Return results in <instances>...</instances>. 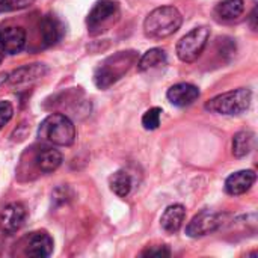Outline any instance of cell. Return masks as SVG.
I'll use <instances>...</instances> for the list:
<instances>
[{
    "label": "cell",
    "instance_id": "obj_1",
    "mask_svg": "<svg viewBox=\"0 0 258 258\" xmlns=\"http://www.w3.org/2000/svg\"><path fill=\"white\" fill-rule=\"evenodd\" d=\"M183 23V17L175 6H160L151 11L144 21V32L148 38L162 39L174 35Z\"/></svg>",
    "mask_w": 258,
    "mask_h": 258
},
{
    "label": "cell",
    "instance_id": "obj_2",
    "mask_svg": "<svg viewBox=\"0 0 258 258\" xmlns=\"http://www.w3.org/2000/svg\"><path fill=\"white\" fill-rule=\"evenodd\" d=\"M138 62V54L135 51H119L107 57L94 73V83L100 89H106L118 82L132 65Z\"/></svg>",
    "mask_w": 258,
    "mask_h": 258
},
{
    "label": "cell",
    "instance_id": "obj_3",
    "mask_svg": "<svg viewBox=\"0 0 258 258\" xmlns=\"http://www.w3.org/2000/svg\"><path fill=\"white\" fill-rule=\"evenodd\" d=\"M38 136L53 145L70 147L76 141V127L68 116L62 113H51L41 122Z\"/></svg>",
    "mask_w": 258,
    "mask_h": 258
},
{
    "label": "cell",
    "instance_id": "obj_4",
    "mask_svg": "<svg viewBox=\"0 0 258 258\" xmlns=\"http://www.w3.org/2000/svg\"><path fill=\"white\" fill-rule=\"evenodd\" d=\"M252 101V92L246 88H239L219 94L206 103V110L218 115H240L246 112Z\"/></svg>",
    "mask_w": 258,
    "mask_h": 258
},
{
    "label": "cell",
    "instance_id": "obj_5",
    "mask_svg": "<svg viewBox=\"0 0 258 258\" xmlns=\"http://www.w3.org/2000/svg\"><path fill=\"white\" fill-rule=\"evenodd\" d=\"M119 18V5L115 0H98L88 14L86 26L91 35H100Z\"/></svg>",
    "mask_w": 258,
    "mask_h": 258
},
{
    "label": "cell",
    "instance_id": "obj_6",
    "mask_svg": "<svg viewBox=\"0 0 258 258\" xmlns=\"http://www.w3.org/2000/svg\"><path fill=\"white\" fill-rule=\"evenodd\" d=\"M210 38V29L200 26L186 33L177 44V56L181 62H195L204 51Z\"/></svg>",
    "mask_w": 258,
    "mask_h": 258
},
{
    "label": "cell",
    "instance_id": "obj_7",
    "mask_svg": "<svg viewBox=\"0 0 258 258\" xmlns=\"http://www.w3.org/2000/svg\"><path fill=\"white\" fill-rule=\"evenodd\" d=\"M221 225L222 216L219 213L204 210L189 222V225L186 227V234L189 237H203L210 233H215Z\"/></svg>",
    "mask_w": 258,
    "mask_h": 258
},
{
    "label": "cell",
    "instance_id": "obj_8",
    "mask_svg": "<svg viewBox=\"0 0 258 258\" xmlns=\"http://www.w3.org/2000/svg\"><path fill=\"white\" fill-rule=\"evenodd\" d=\"M27 212L21 203H11L0 212V230L6 234L17 233L26 221Z\"/></svg>",
    "mask_w": 258,
    "mask_h": 258
},
{
    "label": "cell",
    "instance_id": "obj_9",
    "mask_svg": "<svg viewBox=\"0 0 258 258\" xmlns=\"http://www.w3.org/2000/svg\"><path fill=\"white\" fill-rule=\"evenodd\" d=\"M26 45V30L20 26L0 27V48L5 53L17 54Z\"/></svg>",
    "mask_w": 258,
    "mask_h": 258
},
{
    "label": "cell",
    "instance_id": "obj_10",
    "mask_svg": "<svg viewBox=\"0 0 258 258\" xmlns=\"http://www.w3.org/2000/svg\"><path fill=\"white\" fill-rule=\"evenodd\" d=\"M47 67L44 63H29L17 68L12 71L11 76H8V82L14 86H23V85H30L39 79H42L47 74Z\"/></svg>",
    "mask_w": 258,
    "mask_h": 258
},
{
    "label": "cell",
    "instance_id": "obj_11",
    "mask_svg": "<svg viewBox=\"0 0 258 258\" xmlns=\"http://www.w3.org/2000/svg\"><path fill=\"white\" fill-rule=\"evenodd\" d=\"M168 100L178 107H186L200 98V89L192 83H177L166 92Z\"/></svg>",
    "mask_w": 258,
    "mask_h": 258
},
{
    "label": "cell",
    "instance_id": "obj_12",
    "mask_svg": "<svg viewBox=\"0 0 258 258\" xmlns=\"http://www.w3.org/2000/svg\"><path fill=\"white\" fill-rule=\"evenodd\" d=\"M257 175L254 171L251 169H245V171H237L234 174H231L227 181H225V192L231 197H237V195H243L246 194L255 183Z\"/></svg>",
    "mask_w": 258,
    "mask_h": 258
},
{
    "label": "cell",
    "instance_id": "obj_13",
    "mask_svg": "<svg viewBox=\"0 0 258 258\" xmlns=\"http://www.w3.org/2000/svg\"><path fill=\"white\" fill-rule=\"evenodd\" d=\"M41 36H42V42L44 45H54L57 44L65 33V27L62 24V21L51 14H47L42 21H41Z\"/></svg>",
    "mask_w": 258,
    "mask_h": 258
},
{
    "label": "cell",
    "instance_id": "obj_14",
    "mask_svg": "<svg viewBox=\"0 0 258 258\" xmlns=\"http://www.w3.org/2000/svg\"><path fill=\"white\" fill-rule=\"evenodd\" d=\"M53 252V239L47 233H33L26 245V255L44 258Z\"/></svg>",
    "mask_w": 258,
    "mask_h": 258
},
{
    "label": "cell",
    "instance_id": "obj_15",
    "mask_svg": "<svg viewBox=\"0 0 258 258\" xmlns=\"http://www.w3.org/2000/svg\"><path fill=\"white\" fill-rule=\"evenodd\" d=\"M186 219V209L181 204H172L169 207H166V210L163 212L162 218H160V225L166 233H177L181 227L183 222Z\"/></svg>",
    "mask_w": 258,
    "mask_h": 258
},
{
    "label": "cell",
    "instance_id": "obj_16",
    "mask_svg": "<svg viewBox=\"0 0 258 258\" xmlns=\"http://www.w3.org/2000/svg\"><path fill=\"white\" fill-rule=\"evenodd\" d=\"M35 162L41 172L50 174L62 165V154L54 148H42L38 151Z\"/></svg>",
    "mask_w": 258,
    "mask_h": 258
},
{
    "label": "cell",
    "instance_id": "obj_17",
    "mask_svg": "<svg viewBox=\"0 0 258 258\" xmlns=\"http://www.w3.org/2000/svg\"><path fill=\"white\" fill-rule=\"evenodd\" d=\"M138 63V70L141 73H145V71H151L154 68H159V67H163L166 65V53L163 48H150L148 51H145L141 59L136 62Z\"/></svg>",
    "mask_w": 258,
    "mask_h": 258
},
{
    "label": "cell",
    "instance_id": "obj_18",
    "mask_svg": "<svg viewBox=\"0 0 258 258\" xmlns=\"http://www.w3.org/2000/svg\"><path fill=\"white\" fill-rule=\"evenodd\" d=\"M243 11H245L243 0H222L216 6L215 14L222 21H234L243 14Z\"/></svg>",
    "mask_w": 258,
    "mask_h": 258
},
{
    "label": "cell",
    "instance_id": "obj_19",
    "mask_svg": "<svg viewBox=\"0 0 258 258\" xmlns=\"http://www.w3.org/2000/svg\"><path fill=\"white\" fill-rule=\"evenodd\" d=\"M254 145H255V135L252 132L249 130L239 132L233 138V154L237 159H242L252 151Z\"/></svg>",
    "mask_w": 258,
    "mask_h": 258
},
{
    "label": "cell",
    "instance_id": "obj_20",
    "mask_svg": "<svg viewBox=\"0 0 258 258\" xmlns=\"http://www.w3.org/2000/svg\"><path fill=\"white\" fill-rule=\"evenodd\" d=\"M109 186H110V190L119 197V198H125L128 197L130 190H132V186H133V181H132V177L128 172L119 169L116 172H113L109 178Z\"/></svg>",
    "mask_w": 258,
    "mask_h": 258
},
{
    "label": "cell",
    "instance_id": "obj_21",
    "mask_svg": "<svg viewBox=\"0 0 258 258\" xmlns=\"http://www.w3.org/2000/svg\"><path fill=\"white\" fill-rule=\"evenodd\" d=\"M162 118V109L160 107H151L148 109L142 116V125L145 130H156L160 125Z\"/></svg>",
    "mask_w": 258,
    "mask_h": 258
},
{
    "label": "cell",
    "instance_id": "obj_22",
    "mask_svg": "<svg viewBox=\"0 0 258 258\" xmlns=\"http://www.w3.org/2000/svg\"><path fill=\"white\" fill-rule=\"evenodd\" d=\"M35 0H0V12H14L32 6Z\"/></svg>",
    "mask_w": 258,
    "mask_h": 258
},
{
    "label": "cell",
    "instance_id": "obj_23",
    "mask_svg": "<svg viewBox=\"0 0 258 258\" xmlns=\"http://www.w3.org/2000/svg\"><path fill=\"white\" fill-rule=\"evenodd\" d=\"M14 115V107L9 101H0V130L11 121Z\"/></svg>",
    "mask_w": 258,
    "mask_h": 258
},
{
    "label": "cell",
    "instance_id": "obj_24",
    "mask_svg": "<svg viewBox=\"0 0 258 258\" xmlns=\"http://www.w3.org/2000/svg\"><path fill=\"white\" fill-rule=\"evenodd\" d=\"M169 255H171V251L168 246H154L142 252V257H169Z\"/></svg>",
    "mask_w": 258,
    "mask_h": 258
},
{
    "label": "cell",
    "instance_id": "obj_25",
    "mask_svg": "<svg viewBox=\"0 0 258 258\" xmlns=\"http://www.w3.org/2000/svg\"><path fill=\"white\" fill-rule=\"evenodd\" d=\"M255 20H257V9H254V11H252V14H251V27H252V30H257Z\"/></svg>",
    "mask_w": 258,
    "mask_h": 258
},
{
    "label": "cell",
    "instance_id": "obj_26",
    "mask_svg": "<svg viewBox=\"0 0 258 258\" xmlns=\"http://www.w3.org/2000/svg\"><path fill=\"white\" fill-rule=\"evenodd\" d=\"M6 79H8V76H6V74H0V85H2Z\"/></svg>",
    "mask_w": 258,
    "mask_h": 258
},
{
    "label": "cell",
    "instance_id": "obj_27",
    "mask_svg": "<svg viewBox=\"0 0 258 258\" xmlns=\"http://www.w3.org/2000/svg\"><path fill=\"white\" fill-rule=\"evenodd\" d=\"M3 56H5V51L0 48V63H2V60H3Z\"/></svg>",
    "mask_w": 258,
    "mask_h": 258
}]
</instances>
